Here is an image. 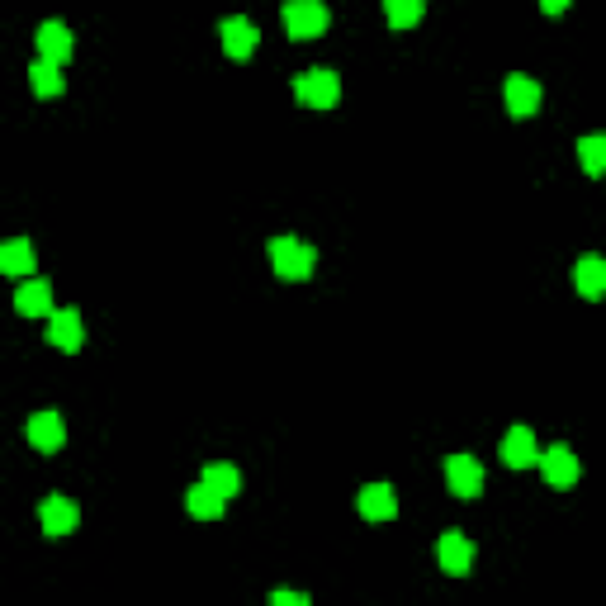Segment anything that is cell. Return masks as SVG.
<instances>
[{"label": "cell", "mask_w": 606, "mask_h": 606, "mask_svg": "<svg viewBox=\"0 0 606 606\" xmlns=\"http://www.w3.org/2000/svg\"><path fill=\"white\" fill-rule=\"evenodd\" d=\"M285 29L289 38H318L322 29H327V10H322L318 0H289L285 5Z\"/></svg>", "instance_id": "3"}, {"label": "cell", "mask_w": 606, "mask_h": 606, "mask_svg": "<svg viewBox=\"0 0 606 606\" xmlns=\"http://www.w3.org/2000/svg\"><path fill=\"white\" fill-rule=\"evenodd\" d=\"M15 308L24 318H43V313H53V285L48 280H29V285L15 294Z\"/></svg>", "instance_id": "17"}, {"label": "cell", "mask_w": 606, "mask_h": 606, "mask_svg": "<svg viewBox=\"0 0 606 606\" xmlns=\"http://www.w3.org/2000/svg\"><path fill=\"white\" fill-rule=\"evenodd\" d=\"M502 460L512 464V469H531V464H540V446H535L531 427H512L507 436H502Z\"/></svg>", "instance_id": "8"}, {"label": "cell", "mask_w": 606, "mask_h": 606, "mask_svg": "<svg viewBox=\"0 0 606 606\" xmlns=\"http://www.w3.org/2000/svg\"><path fill=\"white\" fill-rule=\"evenodd\" d=\"M436 559H441V569H446L450 578H464L469 564H474V545H469L460 531H446L441 535V545H436Z\"/></svg>", "instance_id": "5"}, {"label": "cell", "mask_w": 606, "mask_h": 606, "mask_svg": "<svg viewBox=\"0 0 606 606\" xmlns=\"http://www.w3.org/2000/svg\"><path fill=\"white\" fill-rule=\"evenodd\" d=\"M446 483L455 498H479L483 493V469L479 460H469V455H450L446 460Z\"/></svg>", "instance_id": "4"}, {"label": "cell", "mask_w": 606, "mask_h": 606, "mask_svg": "<svg viewBox=\"0 0 606 606\" xmlns=\"http://www.w3.org/2000/svg\"><path fill=\"white\" fill-rule=\"evenodd\" d=\"M540 10H545V15H564V10H569V0H540Z\"/></svg>", "instance_id": "24"}, {"label": "cell", "mask_w": 606, "mask_h": 606, "mask_svg": "<svg viewBox=\"0 0 606 606\" xmlns=\"http://www.w3.org/2000/svg\"><path fill=\"white\" fill-rule=\"evenodd\" d=\"M507 109H512V119H531L540 109V86L531 76H507Z\"/></svg>", "instance_id": "13"}, {"label": "cell", "mask_w": 606, "mask_h": 606, "mask_svg": "<svg viewBox=\"0 0 606 606\" xmlns=\"http://www.w3.org/2000/svg\"><path fill=\"white\" fill-rule=\"evenodd\" d=\"M360 517H365V521H393V517H398V498H393L389 483H370V488H360Z\"/></svg>", "instance_id": "11"}, {"label": "cell", "mask_w": 606, "mask_h": 606, "mask_svg": "<svg viewBox=\"0 0 606 606\" xmlns=\"http://www.w3.org/2000/svg\"><path fill=\"white\" fill-rule=\"evenodd\" d=\"M540 469H545V479H550L554 488L578 483V455H573L569 446H550L545 455H540Z\"/></svg>", "instance_id": "9"}, {"label": "cell", "mask_w": 606, "mask_h": 606, "mask_svg": "<svg viewBox=\"0 0 606 606\" xmlns=\"http://www.w3.org/2000/svg\"><path fill=\"white\" fill-rule=\"evenodd\" d=\"M0 270H5V275H29V270H34V247H29L24 237L5 242V247H0Z\"/></svg>", "instance_id": "18"}, {"label": "cell", "mask_w": 606, "mask_h": 606, "mask_svg": "<svg viewBox=\"0 0 606 606\" xmlns=\"http://www.w3.org/2000/svg\"><path fill=\"white\" fill-rule=\"evenodd\" d=\"M72 29H67V24H62V19H48V24H38V57H48V62H57V67H62V62H67V57H72Z\"/></svg>", "instance_id": "6"}, {"label": "cell", "mask_w": 606, "mask_h": 606, "mask_svg": "<svg viewBox=\"0 0 606 606\" xmlns=\"http://www.w3.org/2000/svg\"><path fill=\"white\" fill-rule=\"evenodd\" d=\"M29 441H34L38 450H62V441H67L62 417H57V412H34V417H29Z\"/></svg>", "instance_id": "16"}, {"label": "cell", "mask_w": 606, "mask_h": 606, "mask_svg": "<svg viewBox=\"0 0 606 606\" xmlns=\"http://www.w3.org/2000/svg\"><path fill=\"white\" fill-rule=\"evenodd\" d=\"M294 95H299V105L308 109H332L341 100V81L327 67H313V72H303L294 81Z\"/></svg>", "instance_id": "2"}, {"label": "cell", "mask_w": 606, "mask_h": 606, "mask_svg": "<svg viewBox=\"0 0 606 606\" xmlns=\"http://www.w3.org/2000/svg\"><path fill=\"white\" fill-rule=\"evenodd\" d=\"M427 10V0H384V15H389L393 29H412Z\"/></svg>", "instance_id": "20"}, {"label": "cell", "mask_w": 606, "mask_h": 606, "mask_svg": "<svg viewBox=\"0 0 606 606\" xmlns=\"http://www.w3.org/2000/svg\"><path fill=\"white\" fill-rule=\"evenodd\" d=\"M185 507H190V517L214 521V517H223V507H228V498L218 493L214 483H195V488L185 493Z\"/></svg>", "instance_id": "15"}, {"label": "cell", "mask_w": 606, "mask_h": 606, "mask_svg": "<svg viewBox=\"0 0 606 606\" xmlns=\"http://www.w3.org/2000/svg\"><path fill=\"white\" fill-rule=\"evenodd\" d=\"M29 86H34L38 95H62V72H57V62L38 57L34 67H29Z\"/></svg>", "instance_id": "19"}, {"label": "cell", "mask_w": 606, "mask_h": 606, "mask_svg": "<svg viewBox=\"0 0 606 606\" xmlns=\"http://www.w3.org/2000/svg\"><path fill=\"white\" fill-rule=\"evenodd\" d=\"M578 161L588 176H606V138H583L578 143Z\"/></svg>", "instance_id": "21"}, {"label": "cell", "mask_w": 606, "mask_h": 606, "mask_svg": "<svg viewBox=\"0 0 606 606\" xmlns=\"http://www.w3.org/2000/svg\"><path fill=\"white\" fill-rule=\"evenodd\" d=\"M204 483H214L218 493H223V498H232V493H237V488H242V474H237V469H232V464H209V469H204Z\"/></svg>", "instance_id": "22"}, {"label": "cell", "mask_w": 606, "mask_h": 606, "mask_svg": "<svg viewBox=\"0 0 606 606\" xmlns=\"http://www.w3.org/2000/svg\"><path fill=\"white\" fill-rule=\"evenodd\" d=\"M270 602L275 606H308V597H303V592H270Z\"/></svg>", "instance_id": "23"}, {"label": "cell", "mask_w": 606, "mask_h": 606, "mask_svg": "<svg viewBox=\"0 0 606 606\" xmlns=\"http://www.w3.org/2000/svg\"><path fill=\"white\" fill-rule=\"evenodd\" d=\"M38 521H43V531L48 535H72L76 521H81V512H76L72 498H48L43 507H38Z\"/></svg>", "instance_id": "10"}, {"label": "cell", "mask_w": 606, "mask_h": 606, "mask_svg": "<svg viewBox=\"0 0 606 606\" xmlns=\"http://www.w3.org/2000/svg\"><path fill=\"white\" fill-rule=\"evenodd\" d=\"M48 341H53L57 351H81L86 327H81V318H76V308H62V313H53V322H48Z\"/></svg>", "instance_id": "12"}, {"label": "cell", "mask_w": 606, "mask_h": 606, "mask_svg": "<svg viewBox=\"0 0 606 606\" xmlns=\"http://www.w3.org/2000/svg\"><path fill=\"white\" fill-rule=\"evenodd\" d=\"M218 34H223V53L237 57V62L256 53V38H261V34H256V24H251V19H242V15L223 19V29H218Z\"/></svg>", "instance_id": "7"}, {"label": "cell", "mask_w": 606, "mask_h": 606, "mask_svg": "<svg viewBox=\"0 0 606 606\" xmlns=\"http://www.w3.org/2000/svg\"><path fill=\"white\" fill-rule=\"evenodd\" d=\"M573 285L583 299H602L606 294V256H583L578 270H573Z\"/></svg>", "instance_id": "14"}, {"label": "cell", "mask_w": 606, "mask_h": 606, "mask_svg": "<svg viewBox=\"0 0 606 606\" xmlns=\"http://www.w3.org/2000/svg\"><path fill=\"white\" fill-rule=\"evenodd\" d=\"M270 266H275L280 280H308L313 266H318V251L299 242V237H275L270 242Z\"/></svg>", "instance_id": "1"}]
</instances>
